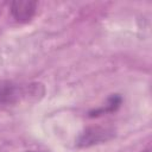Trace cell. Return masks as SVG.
I'll use <instances>...</instances> for the list:
<instances>
[{
    "label": "cell",
    "instance_id": "cell-4",
    "mask_svg": "<svg viewBox=\"0 0 152 152\" xmlns=\"http://www.w3.org/2000/svg\"><path fill=\"white\" fill-rule=\"evenodd\" d=\"M145 152H150V150H147V151H145Z\"/></svg>",
    "mask_w": 152,
    "mask_h": 152
},
{
    "label": "cell",
    "instance_id": "cell-3",
    "mask_svg": "<svg viewBox=\"0 0 152 152\" xmlns=\"http://www.w3.org/2000/svg\"><path fill=\"white\" fill-rule=\"evenodd\" d=\"M27 152H36V151H27Z\"/></svg>",
    "mask_w": 152,
    "mask_h": 152
},
{
    "label": "cell",
    "instance_id": "cell-2",
    "mask_svg": "<svg viewBox=\"0 0 152 152\" xmlns=\"http://www.w3.org/2000/svg\"><path fill=\"white\" fill-rule=\"evenodd\" d=\"M21 94V90L18 86L8 81H0V103H13L15 102Z\"/></svg>",
    "mask_w": 152,
    "mask_h": 152
},
{
    "label": "cell",
    "instance_id": "cell-1",
    "mask_svg": "<svg viewBox=\"0 0 152 152\" xmlns=\"http://www.w3.org/2000/svg\"><path fill=\"white\" fill-rule=\"evenodd\" d=\"M37 2L30 0H19L11 4V13L18 21H28L36 13Z\"/></svg>",
    "mask_w": 152,
    "mask_h": 152
}]
</instances>
